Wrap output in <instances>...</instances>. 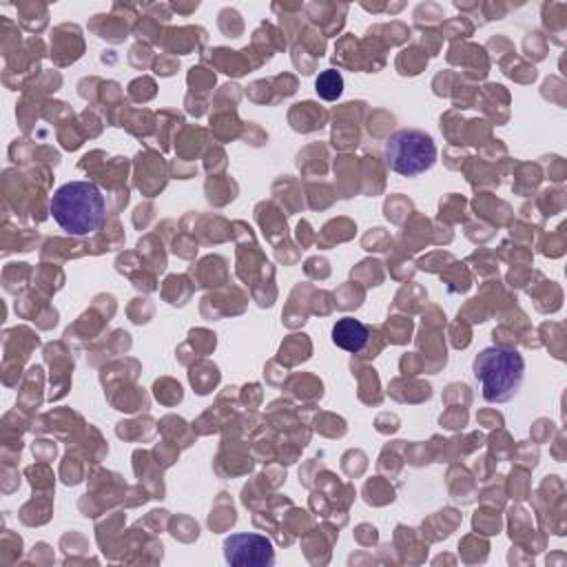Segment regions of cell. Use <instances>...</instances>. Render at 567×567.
Instances as JSON below:
<instances>
[{
    "mask_svg": "<svg viewBox=\"0 0 567 567\" xmlns=\"http://www.w3.org/2000/svg\"><path fill=\"white\" fill-rule=\"evenodd\" d=\"M49 213L64 233L84 237L104 224L106 199L95 182L75 179L62 184L51 195Z\"/></svg>",
    "mask_w": 567,
    "mask_h": 567,
    "instance_id": "cell-1",
    "label": "cell"
},
{
    "mask_svg": "<svg viewBox=\"0 0 567 567\" xmlns=\"http://www.w3.org/2000/svg\"><path fill=\"white\" fill-rule=\"evenodd\" d=\"M472 374L487 403H507L523 385L525 359L514 348L487 346L474 357Z\"/></svg>",
    "mask_w": 567,
    "mask_h": 567,
    "instance_id": "cell-2",
    "label": "cell"
},
{
    "mask_svg": "<svg viewBox=\"0 0 567 567\" xmlns=\"http://www.w3.org/2000/svg\"><path fill=\"white\" fill-rule=\"evenodd\" d=\"M388 168L403 177H416L436 164V144L421 128H399L383 144Z\"/></svg>",
    "mask_w": 567,
    "mask_h": 567,
    "instance_id": "cell-3",
    "label": "cell"
},
{
    "mask_svg": "<svg viewBox=\"0 0 567 567\" xmlns=\"http://www.w3.org/2000/svg\"><path fill=\"white\" fill-rule=\"evenodd\" d=\"M224 560L233 567H272L275 547L270 538L255 532H237L224 538Z\"/></svg>",
    "mask_w": 567,
    "mask_h": 567,
    "instance_id": "cell-4",
    "label": "cell"
},
{
    "mask_svg": "<svg viewBox=\"0 0 567 567\" xmlns=\"http://www.w3.org/2000/svg\"><path fill=\"white\" fill-rule=\"evenodd\" d=\"M330 334H332L330 339L337 348L357 354V352L365 350L368 339H370V328L354 317H341L334 321Z\"/></svg>",
    "mask_w": 567,
    "mask_h": 567,
    "instance_id": "cell-5",
    "label": "cell"
},
{
    "mask_svg": "<svg viewBox=\"0 0 567 567\" xmlns=\"http://www.w3.org/2000/svg\"><path fill=\"white\" fill-rule=\"evenodd\" d=\"M315 91L321 100L334 102L343 93V78L337 69H326L315 80Z\"/></svg>",
    "mask_w": 567,
    "mask_h": 567,
    "instance_id": "cell-6",
    "label": "cell"
}]
</instances>
